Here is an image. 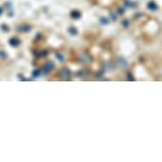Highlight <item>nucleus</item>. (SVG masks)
Segmentation results:
<instances>
[]
</instances>
